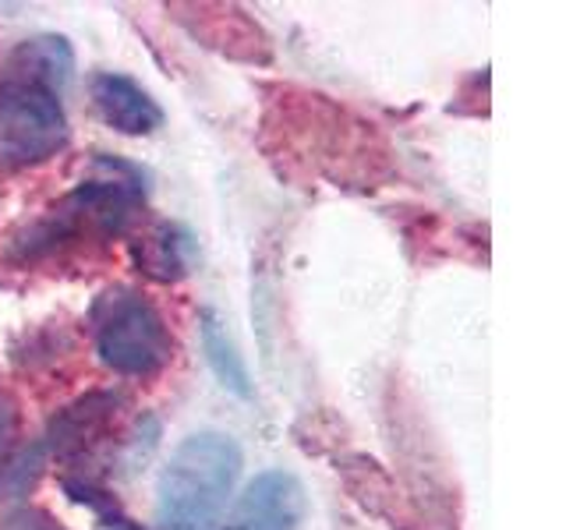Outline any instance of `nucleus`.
<instances>
[{
    "instance_id": "obj_5",
    "label": "nucleus",
    "mask_w": 566,
    "mask_h": 530,
    "mask_svg": "<svg viewBox=\"0 0 566 530\" xmlns=\"http://www.w3.org/2000/svg\"><path fill=\"white\" fill-rule=\"evenodd\" d=\"M305 520V488L291 470H262L220 517L217 530H297Z\"/></svg>"
},
{
    "instance_id": "obj_10",
    "label": "nucleus",
    "mask_w": 566,
    "mask_h": 530,
    "mask_svg": "<svg viewBox=\"0 0 566 530\" xmlns=\"http://www.w3.org/2000/svg\"><path fill=\"white\" fill-rule=\"evenodd\" d=\"M336 470H344L347 488L368 512L389 520V527H400V530L411 527V506L400 499L397 485L389 481V474L376 464V459L350 456V459H344V467H336Z\"/></svg>"
},
{
    "instance_id": "obj_4",
    "label": "nucleus",
    "mask_w": 566,
    "mask_h": 530,
    "mask_svg": "<svg viewBox=\"0 0 566 530\" xmlns=\"http://www.w3.org/2000/svg\"><path fill=\"white\" fill-rule=\"evenodd\" d=\"M67 135L61 96L22 82H0V167L46 163L67 146Z\"/></svg>"
},
{
    "instance_id": "obj_15",
    "label": "nucleus",
    "mask_w": 566,
    "mask_h": 530,
    "mask_svg": "<svg viewBox=\"0 0 566 530\" xmlns=\"http://www.w3.org/2000/svg\"><path fill=\"white\" fill-rule=\"evenodd\" d=\"M0 435H4V424H0Z\"/></svg>"
},
{
    "instance_id": "obj_14",
    "label": "nucleus",
    "mask_w": 566,
    "mask_h": 530,
    "mask_svg": "<svg viewBox=\"0 0 566 530\" xmlns=\"http://www.w3.org/2000/svg\"><path fill=\"white\" fill-rule=\"evenodd\" d=\"M93 530H142V527L135 520L124 517V512H117V506H114V509L99 512V523Z\"/></svg>"
},
{
    "instance_id": "obj_6",
    "label": "nucleus",
    "mask_w": 566,
    "mask_h": 530,
    "mask_svg": "<svg viewBox=\"0 0 566 530\" xmlns=\"http://www.w3.org/2000/svg\"><path fill=\"white\" fill-rule=\"evenodd\" d=\"M88 96H93V106L106 128L120 135L142 138L164 128V106L149 96V88H142L135 78L120 75V71H96L88 78Z\"/></svg>"
},
{
    "instance_id": "obj_2",
    "label": "nucleus",
    "mask_w": 566,
    "mask_h": 530,
    "mask_svg": "<svg viewBox=\"0 0 566 530\" xmlns=\"http://www.w3.org/2000/svg\"><path fill=\"white\" fill-rule=\"evenodd\" d=\"M244 467L241 446L227 432H195L174 449L159 474V530H217Z\"/></svg>"
},
{
    "instance_id": "obj_13",
    "label": "nucleus",
    "mask_w": 566,
    "mask_h": 530,
    "mask_svg": "<svg viewBox=\"0 0 566 530\" xmlns=\"http://www.w3.org/2000/svg\"><path fill=\"white\" fill-rule=\"evenodd\" d=\"M4 530H64V527H61L57 520H53L50 512L25 506V509L11 512L8 523H4Z\"/></svg>"
},
{
    "instance_id": "obj_11",
    "label": "nucleus",
    "mask_w": 566,
    "mask_h": 530,
    "mask_svg": "<svg viewBox=\"0 0 566 530\" xmlns=\"http://www.w3.org/2000/svg\"><path fill=\"white\" fill-rule=\"evenodd\" d=\"M199 332H202V350H206V361L212 368V375L220 379V385L227 393H234L241 400L252 396V379H248V364L241 358L238 343L230 340V332L223 326V318L206 308L199 315Z\"/></svg>"
},
{
    "instance_id": "obj_12",
    "label": "nucleus",
    "mask_w": 566,
    "mask_h": 530,
    "mask_svg": "<svg viewBox=\"0 0 566 530\" xmlns=\"http://www.w3.org/2000/svg\"><path fill=\"white\" fill-rule=\"evenodd\" d=\"M407 530H460L450 491H429L421 509H411V527Z\"/></svg>"
},
{
    "instance_id": "obj_3",
    "label": "nucleus",
    "mask_w": 566,
    "mask_h": 530,
    "mask_svg": "<svg viewBox=\"0 0 566 530\" xmlns=\"http://www.w3.org/2000/svg\"><path fill=\"white\" fill-rule=\"evenodd\" d=\"M93 336L99 361L117 375L146 379L167 368L174 340L156 305L132 287H111L93 305Z\"/></svg>"
},
{
    "instance_id": "obj_9",
    "label": "nucleus",
    "mask_w": 566,
    "mask_h": 530,
    "mask_svg": "<svg viewBox=\"0 0 566 530\" xmlns=\"http://www.w3.org/2000/svg\"><path fill=\"white\" fill-rule=\"evenodd\" d=\"M195 234L181 223H159L153 226V234L132 244V258L138 265V273H146L149 279L159 283H177L191 273L195 265Z\"/></svg>"
},
{
    "instance_id": "obj_1",
    "label": "nucleus",
    "mask_w": 566,
    "mask_h": 530,
    "mask_svg": "<svg viewBox=\"0 0 566 530\" xmlns=\"http://www.w3.org/2000/svg\"><path fill=\"white\" fill-rule=\"evenodd\" d=\"M138 167L124 177H99V181H82L67 191L57 205H50L40 220L25 223L8 244V258L18 265L40 262L64 252L85 237H120L146 209V184H142Z\"/></svg>"
},
{
    "instance_id": "obj_8",
    "label": "nucleus",
    "mask_w": 566,
    "mask_h": 530,
    "mask_svg": "<svg viewBox=\"0 0 566 530\" xmlns=\"http://www.w3.org/2000/svg\"><path fill=\"white\" fill-rule=\"evenodd\" d=\"M120 396L117 393H88L50 421V449L57 456H78L88 446H96L99 435H106L111 421L117 417Z\"/></svg>"
},
{
    "instance_id": "obj_7",
    "label": "nucleus",
    "mask_w": 566,
    "mask_h": 530,
    "mask_svg": "<svg viewBox=\"0 0 566 530\" xmlns=\"http://www.w3.org/2000/svg\"><path fill=\"white\" fill-rule=\"evenodd\" d=\"M75 78V50L64 35H32V40L18 43L4 61V78L0 82H22L46 88L53 96H64V88Z\"/></svg>"
}]
</instances>
